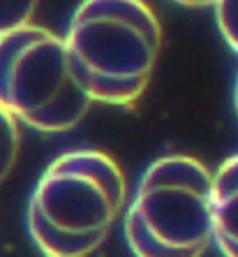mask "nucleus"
<instances>
[{"mask_svg":"<svg viewBox=\"0 0 238 257\" xmlns=\"http://www.w3.org/2000/svg\"><path fill=\"white\" fill-rule=\"evenodd\" d=\"M127 204L120 165L97 149L67 151L37 179L28 234L49 257H86L107 243Z\"/></svg>","mask_w":238,"mask_h":257,"instance_id":"obj_1","label":"nucleus"},{"mask_svg":"<svg viewBox=\"0 0 238 257\" xmlns=\"http://www.w3.org/2000/svg\"><path fill=\"white\" fill-rule=\"evenodd\" d=\"M63 40L90 100L134 107L160 60L162 24L146 0H81Z\"/></svg>","mask_w":238,"mask_h":257,"instance_id":"obj_2","label":"nucleus"},{"mask_svg":"<svg viewBox=\"0 0 238 257\" xmlns=\"http://www.w3.org/2000/svg\"><path fill=\"white\" fill-rule=\"evenodd\" d=\"M130 250L139 257H199L213 241V172L192 156H164L141 174L123 211Z\"/></svg>","mask_w":238,"mask_h":257,"instance_id":"obj_3","label":"nucleus"},{"mask_svg":"<svg viewBox=\"0 0 238 257\" xmlns=\"http://www.w3.org/2000/svg\"><path fill=\"white\" fill-rule=\"evenodd\" d=\"M90 104L60 35L28 24L0 37V107L17 123L60 135L74 130Z\"/></svg>","mask_w":238,"mask_h":257,"instance_id":"obj_4","label":"nucleus"},{"mask_svg":"<svg viewBox=\"0 0 238 257\" xmlns=\"http://www.w3.org/2000/svg\"><path fill=\"white\" fill-rule=\"evenodd\" d=\"M213 241L220 255L238 257V153L213 174Z\"/></svg>","mask_w":238,"mask_h":257,"instance_id":"obj_5","label":"nucleus"},{"mask_svg":"<svg viewBox=\"0 0 238 257\" xmlns=\"http://www.w3.org/2000/svg\"><path fill=\"white\" fill-rule=\"evenodd\" d=\"M21 151V130L19 123L0 107V183L10 176Z\"/></svg>","mask_w":238,"mask_h":257,"instance_id":"obj_6","label":"nucleus"},{"mask_svg":"<svg viewBox=\"0 0 238 257\" xmlns=\"http://www.w3.org/2000/svg\"><path fill=\"white\" fill-rule=\"evenodd\" d=\"M40 0H0V37L33 24Z\"/></svg>","mask_w":238,"mask_h":257,"instance_id":"obj_7","label":"nucleus"},{"mask_svg":"<svg viewBox=\"0 0 238 257\" xmlns=\"http://www.w3.org/2000/svg\"><path fill=\"white\" fill-rule=\"evenodd\" d=\"M213 7L220 35L238 54V0H217Z\"/></svg>","mask_w":238,"mask_h":257,"instance_id":"obj_8","label":"nucleus"},{"mask_svg":"<svg viewBox=\"0 0 238 257\" xmlns=\"http://www.w3.org/2000/svg\"><path fill=\"white\" fill-rule=\"evenodd\" d=\"M183 7H213L217 0H173Z\"/></svg>","mask_w":238,"mask_h":257,"instance_id":"obj_9","label":"nucleus"},{"mask_svg":"<svg viewBox=\"0 0 238 257\" xmlns=\"http://www.w3.org/2000/svg\"><path fill=\"white\" fill-rule=\"evenodd\" d=\"M233 109H236V116H238V77H236V88H233Z\"/></svg>","mask_w":238,"mask_h":257,"instance_id":"obj_10","label":"nucleus"}]
</instances>
